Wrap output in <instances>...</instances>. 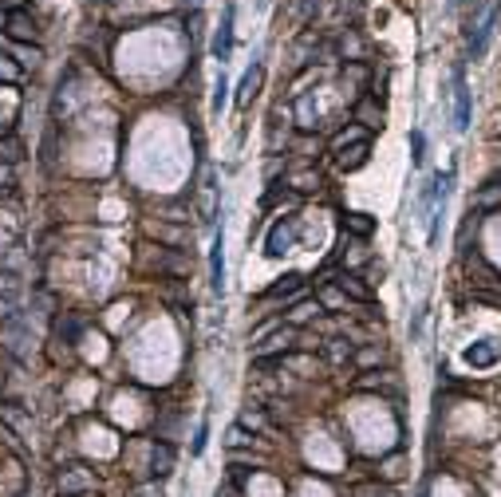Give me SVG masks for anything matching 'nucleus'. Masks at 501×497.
Instances as JSON below:
<instances>
[{"label":"nucleus","instance_id":"obj_1","mask_svg":"<svg viewBox=\"0 0 501 497\" xmlns=\"http://www.w3.org/2000/svg\"><path fill=\"white\" fill-rule=\"evenodd\" d=\"M296 233H300V217H284L277 221L265 237V257H284L288 248L296 245Z\"/></svg>","mask_w":501,"mask_h":497},{"label":"nucleus","instance_id":"obj_2","mask_svg":"<svg viewBox=\"0 0 501 497\" xmlns=\"http://www.w3.org/2000/svg\"><path fill=\"white\" fill-rule=\"evenodd\" d=\"M470 115H473V99L466 87V75L454 71V130H470Z\"/></svg>","mask_w":501,"mask_h":497},{"label":"nucleus","instance_id":"obj_3","mask_svg":"<svg viewBox=\"0 0 501 497\" xmlns=\"http://www.w3.org/2000/svg\"><path fill=\"white\" fill-rule=\"evenodd\" d=\"M229 52H233V4H225V12H222V28H217V36H213V59L225 64Z\"/></svg>","mask_w":501,"mask_h":497},{"label":"nucleus","instance_id":"obj_4","mask_svg":"<svg viewBox=\"0 0 501 497\" xmlns=\"http://www.w3.org/2000/svg\"><path fill=\"white\" fill-rule=\"evenodd\" d=\"M225 233H217V241H213V253H209V284H213V292L222 296L225 292Z\"/></svg>","mask_w":501,"mask_h":497},{"label":"nucleus","instance_id":"obj_5","mask_svg":"<svg viewBox=\"0 0 501 497\" xmlns=\"http://www.w3.org/2000/svg\"><path fill=\"white\" fill-rule=\"evenodd\" d=\"M498 359H501V347L493 340H478L473 347H466V363L470 367H493Z\"/></svg>","mask_w":501,"mask_h":497},{"label":"nucleus","instance_id":"obj_6","mask_svg":"<svg viewBox=\"0 0 501 497\" xmlns=\"http://www.w3.org/2000/svg\"><path fill=\"white\" fill-rule=\"evenodd\" d=\"M8 36L12 40H24V43H32L36 40V20H32L24 8H16V12H8Z\"/></svg>","mask_w":501,"mask_h":497},{"label":"nucleus","instance_id":"obj_7","mask_svg":"<svg viewBox=\"0 0 501 497\" xmlns=\"http://www.w3.org/2000/svg\"><path fill=\"white\" fill-rule=\"evenodd\" d=\"M293 340H296V331H293V328H280V331H273V335H268L265 344H261L257 351H253V359H268L273 351H288V347H293Z\"/></svg>","mask_w":501,"mask_h":497},{"label":"nucleus","instance_id":"obj_8","mask_svg":"<svg viewBox=\"0 0 501 497\" xmlns=\"http://www.w3.org/2000/svg\"><path fill=\"white\" fill-rule=\"evenodd\" d=\"M367 154H371V138L355 142L351 150H335V162H340V170H360V166L367 162Z\"/></svg>","mask_w":501,"mask_h":497},{"label":"nucleus","instance_id":"obj_9","mask_svg":"<svg viewBox=\"0 0 501 497\" xmlns=\"http://www.w3.org/2000/svg\"><path fill=\"white\" fill-rule=\"evenodd\" d=\"M261 75H265L261 64H253V68L241 75V87H237V107H249V99L257 95V87H261Z\"/></svg>","mask_w":501,"mask_h":497},{"label":"nucleus","instance_id":"obj_10","mask_svg":"<svg viewBox=\"0 0 501 497\" xmlns=\"http://www.w3.org/2000/svg\"><path fill=\"white\" fill-rule=\"evenodd\" d=\"M493 28H498V8H489L486 20H482V24H478V32H473V40H470V52L473 55L486 52V43H489V36H493Z\"/></svg>","mask_w":501,"mask_h":497},{"label":"nucleus","instance_id":"obj_11","mask_svg":"<svg viewBox=\"0 0 501 497\" xmlns=\"http://www.w3.org/2000/svg\"><path fill=\"white\" fill-rule=\"evenodd\" d=\"M335 284H340V292L344 296H351V300H360V304H371V289H363L360 284V276H335Z\"/></svg>","mask_w":501,"mask_h":497},{"label":"nucleus","instance_id":"obj_12","mask_svg":"<svg viewBox=\"0 0 501 497\" xmlns=\"http://www.w3.org/2000/svg\"><path fill=\"white\" fill-rule=\"evenodd\" d=\"M170 466H174V450H170L166 442H162V446H154L150 474H154V478H166V474H170Z\"/></svg>","mask_w":501,"mask_h":497},{"label":"nucleus","instance_id":"obj_13","mask_svg":"<svg viewBox=\"0 0 501 497\" xmlns=\"http://www.w3.org/2000/svg\"><path fill=\"white\" fill-rule=\"evenodd\" d=\"M300 289V276L296 273H288V276H280L273 289H265V300H277V296H288V292H296Z\"/></svg>","mask_w":501,"mask_h":497},{"label":"nucleus","instance_id":"obj_14","mask_svg":"<svg viewBox=\"0 0 501 497\" xmlns=\"http://www.w3.org/2000/svg\"><path fill=\"white\" fill-rule=\"evenodd\" d=\"M344 225H348L351 233H360V237H371V233H375V221L367 217V213H348V217H344Z\"/></svg>","mask_w":501,"mask_h":497},{"label":"nucleus","instance_id":"obj_15","mask_svg":"<svg viewBox=\"0 0 501 497\" xmlns=\"http://www.w3.org/2000/svg\"><path fill=\"white\" fill-rule=\"evenodd\" d=\"M493 206H501V186L478 193V197H473V206H470V213H482V209H493Z\"/></svg>","mask_w":501,"mask_h":497},{"label":"nucleus","instance_id":"obj_16","mask_svg":"<svg viewBox=\"0 0 501 497\" xmlns=\"http://www.w3.org/2000/svg\"><path fill=\"white\" fill-rule=\"evenodd\" d=\"M288 186H293V190H320V174H312V170H300V174H293V178H288Z\"/></svg>","mask_w":501,"mask_h":497},{"label":"nucleus","instance_id":"obj_17","mask_svg":"<svg viewBox=\"0 0 501 497\" xmlns=\"http://www.w3.org/2000/svg\"><path fill=\"white\" fill-rule=\"evenodd\" d=\"M225 99H229V83H225V75H217V83H213V110H222Z\"/></svg>","mask_w":501,"mask_h":497},{"label":"nucleus","instance_id":"obj_18","mask_svg":"<svg viewBox=\"0 0 501 497\" xmlns=\"http://www.w3.org/2000/svg\"><path fill=\"white\" fill-rule=\"evenodd\" d=\"M411 158H415V162H422V158H426V138H422V130H415V135H411Z\"/></svg>","mask_w":501,"mask_h":497},{"label":"nucleus","instance_id":"obj_19","mask_svg":"<svg viewBox=\"0 0 501 497\" xmlns=\"http://www.w3.org/2000/svg\"><path fill=\"white\" fill-rule=\"evenodd\" d=\"M0 158H4V162H16V158H20V142H16V138H8V142L0 146Z\"/></svg>","mask_w":501,"mask_h":497},{"label":"nucleus","instance_id":"obj_20","mask_svg":"<svg viewBox=\"0 0 501 497\" xmlns=\"http://www.w3.org/2000/svg\"><path fill=\"white\" fill-rule=\"evenodd\" d=\"M379 359H383V351H379V347H367V351H360L355 363H360V367H371V363H379Z\"/></svg>","mask_w":501,"mask_h":497},{"label":"nucleus","instance_id":"obj_21","mask_svg":"<svg viewBox=\"0 0 501 497\" xmlns=\"http://www.w3.org/2000/svg\"><path fill=\"white\" fill-rule=\"evenodd\" d=\"M206 438H209V422H202V427H197V438H194V454L206 450Z\"/></svg>","mask_w":501,"mask_h":497},{"label":"nucleus","instance_id":"obj_22","mask_svg":"<svg viewBox=\"0 0 501 497\" xmlns=\"http://www.w3.org/2000/svg\"><path fill=\"white\" fill-rule=\"evenodd\" d=\"M422 316H426V312H415V320H411V340H418V331H422Z\"/></svg>","mask_w":501,"mask_h":497},{"label":"nucleus","instance_id":"obj_23","mask_svg":"<svg viewBox=\"0 0 501 497\" xmlns=\"http://www.w3.org/2000/svg\"><path fill=\"white\" fill-rule=\"evenodd\" d=\"M0 4H4V12H16V8H20L24 0H0Z\"/></svg>","mask_w":501,"mask_h":497},{"label":"nucleus","instance_id":"obj_24","mask_svg":"<svg viewBox=\"0 0 501 497\" xmlns=\"http://www.w3.org/2000/svg\"><path fill=\"white\" fill-rule=\"evenodd\" d=\"M8 178H12V170H8V166H0V186H4Z\"/></svg>","mask_w":501,"mask_h":497},{"label":"nucleus","instance_id":"obj_25","mask_svg":"<svg viewBox=\"0 0 501 497\" xmlns=\"http://www.w3.org/2000/svg\"><path fill=\"white\" fill-rule=\"evenodd\" d=\"M186 4H190V8H197V4H202V0H186Z\"/></svg>","mask_w":501,"mask_h":497}]
</instances>
